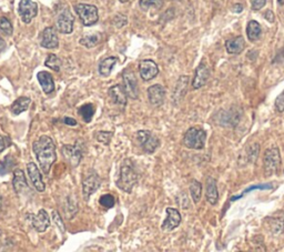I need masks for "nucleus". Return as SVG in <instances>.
<instances>
[{
  "label": "nucleus",
  "mask_w": 284,
  "mask_h": 252,
  "mask_svg": "<svg viewBox=\"0 0 284 252\" xmlns=\"http://www.w3.org/2000/svg\"><path fill=\"white\" fill-rule=\"evenodd\" d=\"M32 150H34L36 158L40 164L41 170L48 175L50 172L52 164L56 162V144L53 140L48 136H41L39 139L32 143Z\"/></svg>",
  "instance_id": "nucleus-1"
},
{
  "label": "nucleus",
  "mask_w": 284,
  "mask_h": 252,
  "mask_svg": "<svg viewBox=\"0 0 284 252\" xmlns=\"http://www.w3.org/2000/svg\"><path fill=\"white\" fill-rule=\"evenodd\" d=\"M138 183V175L134 171L133 167L126 161L120 168V173H119V178L117 180L118 188H120L127 193H130L132 189Z\"/></svg>",
  "instance_id": "nucleus-2"
},
{
  "label": "nucleus",
  "mask_w": 284,
  "mask_h": 252,
  "mask_svg": "<svg viewBox=\"0 0 284 252\" xmlns=\"http://www.w3.org/2000/svg\"><path fill=\"white\" fill-rule=\"evenodd\" d=\"M205 139H207V132L200 128L192 127L184 135L183 143L189 149L202 150L205 146Z\"/></svg>",
  "instance_id": "nucleus-3"
},
{
  "label": "nucleus",
  "mask_w": 284,
  "mask_h": 252,
  "mask_svg": "<svg viewBox=\"0 0 284 252\" xmlns=\"http://www.w3.org/2000/svg\"><path fill=\"white\" fill-rule=\"evenodd\" d=\"M137 143L146 154H153L160 146V140L149 130H139L135 135Z\"/></svg>",
  "instance_id": "nucleus-4"
},
{
  "label": "nucleus",
  "mask_w": 284,
  "mask_h": 252,
  "mask_svg": "<svg viewBox=\"0 0 284 252\" xmlns=\"http://www.w3.org/2000/svg\"><path fill=\"white\" fill-rule=\"evenodd\" d=\"M75 10L86 27L93 26L94 23H98L99 15L96 6L88 5V3H78L75 6Z\"/></svg>",
  "instance_id": "nucleus-5"
},
{
  "label": "nucleus",
  "mask_w": 284,
  "mask_h": 252,
  "mask_svg": "<svg viewBox=\"0 0 284 252\" xmlns=\"http://www.w3.org/2000/svg\"><path fill=\"white\" fill-rule=\"evenodd\" d=\"M263 162H264V169L267 176H273L274 173L277 175L279 168L281 166V157H280L278 148L267 149L264 154Z\"/></svg>",
  "instance_id": "nucleus-6"
},
{
  "label": "nucleus",
  "mask_w": 284,
  "mask_h": 252,
  "mask_svg": "<svg viewBox=\"0 0 284 252\" xmlns=\"http://www.w3.org/2000/svg\"><path fill=\"white\" fill-rule=\"evenodd\" d=\"M123 79V89L127 93V96L133 99L139 98V89H138V81L134 72L131 69H125L122 72Z\"/></svg>",
  "instance_id": "nucleus-7"
},
{
  "label": "nucleus",
  "mask_w": 284,
  "mask_h": 252,
  "mask_svg": "<svg viewBox=\"0 0 284 252\" xmlns=\"http://www.w3.org/2000/svg\"><path fill=\"white\" fill-rule=\"evenodd\" d=\"M73 23H75V17H73L71 11L68 8H65L59 14L58 18H57V30L65 35L71 34L73 31Z\"/></svg>",
  "instance_id": "nucleus-8"
},
{
  "label": "nucleus",
  "mask_w": 284,
  "mask_h": 252,
  "mask_svg": "<svg viewBox=\"0 0 284 252\" xmlns=\"http://www.w3.org/2000/svg\"><path fill=\"white\" fill-rule=\"evenodd\" d=\"M61 154L72 168H77L79 166L82 159V150L79 146H77V144H64L61 147Z\"/></svg>",
  "instance_id": "nucleus-9"
},
{
  "label": "nucleus",
  "mask_w": 284,
  "mask_h": 252,
  "mask_svg": "<svg viewBox=\"0 0 284 252\" xmlns=\"http://www.w3.org/2000/svg\"><path fill=\"white\" fill-rule=\"evenodd\" d=\"M27 218L29 219L34 229L38 232H44L50 227V218L44 209H40L37 214H27Z\"/></svg>",
  "instance_id": "nucleus-10"
},
{
  "label": "nucleus",
  "mask_w": 284,
  "mask_h": 252,
  "mask_svg": "<svg viewBox=\"0 0 284 252\" xmlns=\"http://www.w3.org/2000/svg\"><path fill=\"white\" fill-rule=\"evenodd\" d=\"M18 10L22 22L24 23H30L38 14V6L32 0H20Z\"/></svg>",
  "instance_id": "nucleus-11"
},
{
  "label": "nucleus",
  "mask_w": 284,
  "mask_h": 252,
  "mask_svg": "<svg viewBox=\"0 0 284 252\" xmlns=\"http://www.w3.org/2000/svg\"><path fill=\"white\" fill-rule=\"evenodd\" d=\"M100 184L101 179L96 172L90 173V175L85 178L84 183H82V195H84L86 201H88L90 199V197L100 188Z\"/></svg>",
  "instance_id": "nucleus-12"
},
{
  "label": "nucleus",
  "mask_w": 284,
  "mask_h": 252,
  "mask_svg": "<svg viewBox=\"0 0 284 252\" xmlns=\"http://www.w3.org/2000/svg\"><path fill=\"white\" fill-rule=\"evenodd\" d=\"M139 73L143 80L150 81L158 76L159 67L153 60H141L139 63Z\"/></svg>",
  "instance_id": "nucleus-13"
},
{
  "label": "nucleus",
  "mask_w": 284,
  "mask_h": 252,
  "mask_svg": "<svg viewBox=\"0 0 284 252\" xmlns=\"http://www.w3.org/2000/svg\"><path fill=\"white\" fill-rule=\"evenodd\" d=\"M40 46L46 49H56L59 46V39L55 28L47 27L40 35Z\"/></svg>",
  "instance_id": "nucleus-14"
},
{
  "label": "nucleus",
  "mask_w": 284,
  "mask_h": 252,
  "mask_svg": "<svg viewBox=\"0 0 284 252\" xmlns=\"http://www.w3.org/2000/svg\"><path fill=\"white\" fill-rule=\"evenodd\" d=\"M27 170L31 183L37 189V191L44 192V189H46V184L44 183L43 176H41L39 168L36 166L35 162H29L27 164Z\"/></svg>",
  "instance_id": "nucleus-15"
},
{
  "label": "nucleus",
  "mask_w": 284,
  "mask_h": 252,
  "mask_svg": "<svg viewBox=\"0 0 284 252\" xmlns=\"http://www.w3.org/2000/svg\"><path fill=\"white\" fill-rule=\"evenodd\" d=\"M148 99L153 107H160L163 105L166 99V89L161 85H153L148 88Z\"/></svg>",
  "instance_id": "nucleus-16"
},
{
  "label": "nucleus",
  "mask_w": 284,
  "mask_h": 252,
  "mask_svg": "<svg viewBox=\"0 0 284 252\" xmlns=\"http://www.w3.org/2000/svg\"><path fill=\"white\" fill-rule=\"evenodd\" d=\"M167 218L166 220L163 221V224L161 226V229L163 231H172L175 229L176 227H179L181 224V214L178 210L175 208H167Z\"/></svg>",
  "instance_id": "nucleus-17"
},
{
  "label": "nucleus",
  "mask_w": 284,
  "mask_h": 252,
  "mask_svg": "<svg viewBox=\"0 0 284 252\" xmlns=\"http://www.w3.org/2000/svg\"><path fill=\"white\" fill-rule=\"evenodd\" d=\"M209 77H210V70L208 68V66L204 63L200 64L196 69L195 78H193V81H192L193 89H200L201 87H203L209 80Z\"/></svg>",
  "instance_id": "nucleus-18"
},
{
  "label": "nucleus",
  "mask_w": 284,
  "mask_h": 252,
  "mask_svg": "<svg viewBox=\"0 0 284 252\" xmlns=\"http://www.w3.org/2000/svg\"><path fill=\"white\" fill-rule=\"evenodd\" d=\"M108 93H109L110 99L113 101L114 105L122 106V107H125L127 105L128 96L125 92V89H123V86H120V85L112 86L108 90Z\"/></svg>",
  "instance_id": "nucleus-19"
},
{
  "label": "nucleus",
  "mask_w": 284,
  "mask_h": 252,
  "mask_svg": "<svg viewBox=\"0 0 284 252\" xmlns=\"http://www.w3.org/2000/svg\"><path fill=\"white\" fill-rule=\"evenodd\" d=\"M37 78H38L39 84L44 93L50 94L55 92V81H53L51 73H49L48 71H40L37 75Z\"/></svg>",
  "instance_id": "nucleus-20"
},
{
  "label": "nucleus",
  "mask_w": 284,
  "mask_h": 252,
  "mask_svg": "<svg viewBox=\"0 0 284 252\" xmlns=\"http://www.w3.org/2000/svg\"><path fill=\"white\" fill-rule=\"evenodd\" d=\"M12 187H14L15 192L17 195L22 193L24 190L28 189V183L22 169H16L14 172V179H12Z\"/></svg>",
  "instance_id": "nucleus-21"
},
{
  "label": "nucleus",
  "mask_w": 284,
  "mask_h": 252,
  "mask_svg": "<svg viewBox=\"0 0 284 252\" xmlns=\"http://www.w3.org/2000/svg\"><path fill=\"white\" fill-rule=\"evenodd\" d=\"M244 47H245L244 39H243V37H241V36L226 40V43H225L226 51H228L229 53H231V55H239V53H241L244 50Z\"/></svg>",
  "instance_id": "nucleus-22"
},
{
  "label": "nucleus",
  "mask_w": 284,
  "mask_h": 252,
  "mask_svg": "<svg viewBox=\"0 0 284 252\" xmlns=\"http://www.w3.org/2000/svg\"><path fill=\"white\" fill-rule=\"evenodd\" d=\"M188 84H189V77L182 76L180 77V79L176 82L175 92H174V100L175 103H179L181 99H183L184 94H186L188 90Z\"/></svg>",
  "instance_id": "nucleus-23"
},
{
  "label": "nucleus",
  "mask_w": 284,
  "mask_h": 252,
  "mask_svg": "<svg viewBox=\"0 0 284 252\" xmlns=\"http://www.w3.org/2000/svg\"><path fill=\"white\" fill-rule=\"evenodd\" d=\"M118 63V58L117 57H108L106 58L101 61L100 64H99V73L102 77H109L111 75V72H112V70L114 68V66L117 65Z\"/></svg>",
  "instance_id": "nucleus-24"
},
{
  "label": "nucleus",
  "mask_w": 284,
  "mask_h": 252,
  "mask_svg": "<svg viewBox=\"0 0 284 252\" xmlns=\"http://www.w3.org/2000/svg\"><path fill=\"white\" fill-rule=\"evenodd\" d=\"M207 200L210 202V204L215 206L218 200H219V193H218V187H217V183L213 178H208L207 180Z\"/></svg>",
  "instance_id": "nucleus-25"
},
{
  "label": "nucleus",
  "mask_w": 284,
  "mask_h": 252,
  "mask_svg": "<svg viewBox=\"0 0 284 252\" xmlns=\"http://www.w3.org/2000/svg\"><path fill=\"white\" fill-rule=\"evenodd\" d=\"M31 105V99L28 98V97H20L18 98L17 100H15L14 103H12L11 107H10V110L11 113L18 115L23 111L28 110L29 108V106Z\"/></svg>",
  "instance_id": "nucleus-26"
},
{
  "label": "nucleus",
  "mask_w": 284,
  "mask_h": 252,
  "mask_svg": "<svg viewBox=\"0 0 284 252\" xmlns=\"http://www.w3.org/2000/svg\"><path fill=\"white\" fill-rule=\"evenodd\" d=\"M262 32V29L260 23L255 20H251L248 23V28H246V35H248V38L251 41H255L260 38Z\"/></svg>",
  "instance_id": "nucleus-27"
},
{
  "label": "nucleus",
  "mask_w": 284,
  "mask_h": 252,
  "mask_svg": "<svg viewBox=\"0 0 284 252\" xmlns=\"http://www.w3.org/2000/svg\"><path fill=\"white\" fill-rule=\"evenodd\" d=\"M78 114H79L82 120L86 123L91 122L94 115V106L92 103H86V105L81 106L80 108L78 109Z\"/></svg>",
  "instance_id": "nucleus-28"
},
{
  "label": "nucleus",
  "mask_w": 284,
  "mask_h": 252,
  "mask_svg": "<svg viewBox=\"0 0 284 252\" xmlns=\"http://www.w3.org/2000/svg\"><path fill=\"white\" fill-rule=\"evenodd\" d=\"M190 195L195 204H197L202 197V184L197 180H192L190 183Z\"/></svg>",
  "instance_id": "nucleus-29"
},
{
  "label": "nucleus",
  "mask_w": 284,
  "mask_h": 252,
  "mask_svg": "<svg viewBox=\"0 0 284 252\" xmlns=\"http://www.w3.org/2000/svg\"><path fill=\"white\" fill-rule=\"evenodd\" d=\"M100 39H101L100 35H98V34L88 35V36L82 37L79 43L86 48H92V47H96L97 45L100 43Z\"/></svg>",
  "instance_id": "nucleus-30"
},
{
  "label": "nucleus",
  "mask_w": 284,
  "mask_h": 252,
  "mask_svg": "<svg viewBox=\"0 0 284 252\" xmlns=\"http://www.w3.org/2000/svg\"><path fill=\"white\" fill-rule=\"evenodd\" d=\"M44 65H46V67H48L49 69H52L53 71L58 72V71H60L61 65H63V63H61V60L56 55L50 53V55L47 57Z\"/></svg>",
  "instance_id": "nucleus-31"
},
{
  "label": "nucleus",
  "mask_w": 284,
  "mask_h": 252,
  "mask_svg": "<svg viewBox=\"0 0 284 252\" xmlns=\"http://www.w3.org/2000/svg\"><path fill=\"white\" fill-rule=\"evenodd\" d=\"M163 5V0H140L139 6L141 10L148 11L151 7L155 8V9H160Z\"/></svg>",
  "instance_id": "nucleus-32"
},
{
  "label": "nucleus",
  "mask_w": 284,
  "mask_h": 252,
  "mask_svg": "<svg viewBox=\"0 0 284 252\" xmlns=\"http://www.w3.org/2000/svg\"><path fill=\"white\" fill-rule=\"evenodd\" d=\"M113 137L112 131H97L96 132V139L99 143L108 146L111 142V139Z\"/></svg>",
  "instance_id": "nucleus-33"
},
{
  "label": "nucleus",
  "mask_w": 284,
  "mask_h": 252,
  "mask_svg": "<svg viewBox=\"0 0 284 252\" xmlns=\"http://www.w3.org/2000/svg\"><path fill=\"white\" fill-rule=\"evenodd\" d=\"M270 224V230L272 231L273 233H279L281 232L283 227H284V219L283 218H275V219H267Z\"/></svg>",
  "instance_id": "nucleus-34"
},
{
  "label": "nucleus",
  "mask_w": 284,
  "mask_h": 252,
  "mask_svg": "<svg viewBox=\"0 0 284 252\" xmlns=\"http://www.w3.org/2000/svg\"><path fill=\"white\" fill-rule=\"evenodd\" d=\"M99 204H100V206H102L106 209H110V208H113L114 205H116V199H114V197L112 195L107 193V195L100 197V199H99Z\"/></svg>",
  "instance_id": "nucleus-35"
},
{
  "label": "nucleus",
  "mask_w": 284,
  "mask_h": 252,
  "mask_svg": "<svg viewBox=\"0 0 284 252\" xmlns=\"http://www.w3.org/2000/svg\"><path fill=\"white\" fill-rule=\"evenodd\" d=\"M0 30L7 36H11L14 32V27L10 23V20L6 17H0Z\"/></svg>",
  "instance_id": "nucleus-36"
},
{
  "label": "nucleus",
  "mask_w": 284,
  "mask_h": 252,
  "mask_svg": "<svg viewBox=\"0 0 284 252\" xmlns=\"http://www.w3.org/2000/svg\"><path fill=\"white\" fill-rule=\"evenodd\" d=\"M15 164V159L11 158L10 155H8L5 160L1 162V166H0V175H3V173H8L11 171L12 167Z\"/></svg>",
  "instance_id": "nucleus-37"
},
{
  "label": "nucleus",
  "mask_w": 284,
  "mask_h": 252,
  "mask_svg": "<svg viewBox=\"0 0 284 252\" xmlns=\"http://www.w3.org/2000/svg\"><path fill=\"white\" fill-rule=\"evenodd\" d=\"M52 220L53 222H55L56 226L58 227V229H60L61 232H65V224H64V221H63V219H61L60 217V214L58 213V211H52Z\"/></svg>",
  "instance_id": "nucleus-38"
},
{
  "label": "nucleus",
  "mask_w": 284,
  "mask_h": 252,
  "mask_svg": "<svg viewBox=\"0 0 284 252\" xmlns=\"http://www.w3.org/2000/svg\"><path fill=\"white\" fill-rule=\"evenodd\" d=\"M128 23L127 17L125 15H116V17L113 18V24L116 26L117 28H122L125 27Z\"/></svg>",
  "instance_id": "nucleus-39"
},
{
  "label": "nucleus",
  "mask_w": 284,
  "mask_h": 252,
  "mask_svg": "<svg viewBox=\"0 0 284 252\" xmlns=\"http://www.w3.org/2000/svg\"><path fill=\"white\" fill-rule=\"evenodd\" d=\"M275 108L278 109L279 113H284V92L275 99Z\"/></svg>",
  "instance_id": "nucleus-40"
},
{
  "label": "nucleus",
  "mask_w": 284,
  "mask_h": 252,
  "mask_svg": "<svg viewBox=\"0 0 284 252\" xmlns=\"http://www.w3.org/2000/svg\"><path fill=\"white\" fill-rule=\"evenodd\" d=\"M266 0H251V5H252L253 10H260L261 8L264 7Z\"/></svg>",
  "instance_id": "nucleus-41"
},
{
  "label": "nucleus",
  "mask_w": 284,
  "mask_h": 252,
  "mask_svg": "<svg viewBox=\"0 0 284 252\" xmlns=\"http://www.w3.org/2000/svg\"><path fill=\"white\" fill-rule=\"evenodd\" d=\"M10 146V141L7 138L3 137V136L0 135V154L6 149L7 147Z\"/></svg>",
  "instance_id": "nucleus-42"
},
{
  "label": "nucleus",
  "mask_w": 284,
  "mask_h": 252,
  "mask_svg": "<svg viewBox=\"0 0 284 252\" xmlns=\"http://www.w3.org/2000/svg\"><path fill=\"white\" fill-rule=\"evenodd\" d=\"M64 123H66V125H68V126H77V121L75 120L73 118H64Z\"/></svg>",
  "instance_id": "nucleus-43"
},
{
  "label": "nucleus",
  "mask_w": 284,
  "mask_h": 252,
  "mask_svg": "<svg viewBox=\"0 0 284 252\" xmlns=\"http://www.w3.org/2000/svg\"><path fill=\"white\" fill-rule=\"evenodd\" d=\"M274 63H284V48L282 49V51L277 56V58H275Z\"/></svg>",
  "instance_id": "nucleus-44"
},
{
  "label": "nucleus",
  "mask_w": 284,
  "mask_h": 252,
  "mask_svg": "<svg viewBox=\"0 0 284 252\" xmlns=\"http://www.w3.org/2000/svg\"><path fill=\"white\" fill-rule=\"evenodd\" d=\"M5 49H6V43H5V40L0 37V53L5 50Z\"/></svg>",
  "instance_id": "nucleus-45"
},
{
  "label": "nucleus",
  "mask_w": 284,
  "mask_h": 252,
  "mask_svg": "<svg viewBox=\"0 0 284 252\" xmlns=\"http://www.w3.org/2000/svg\"><path fill=\"white\" fill-rule=\"evenodd\" d=\"M242 10H243V7H242V5H239V3H237V5H234V7H233V11L234 12H241Z\"/></svg>",
  "instance_id": "nucleus-46"
},
{
  "label": "nucleus",
  "mask_w": 284,
  "mask_h": 252,
  "mask_svg": "<svg viewBox=\"0 0 284 252\" xmlns=\"http://www.w3.org/2000/svg\"><path fill=\"white\" fill-rule=\"evenodd\" d=\"M119 1L122 2V3H126V2H129V1H131V0H119Z\"/></svg>",
  "instance_id": "nucleus-47"
},
{
  "label": "nucleus",
  "mask_w": 284,
  "mask_h": 252,
  "mask_svg": "<svg viewBox=\"0 0 284 252\" xmlns=\"http://www.w3.org/2000/svg\"><path fill=\"white\" fill-rule=\"evenodd\" d=\"M1 235H2V231L0 230V238H1Z\"/></svg>",
  "instance_id": "nucleus-48"
}]
</instances>
